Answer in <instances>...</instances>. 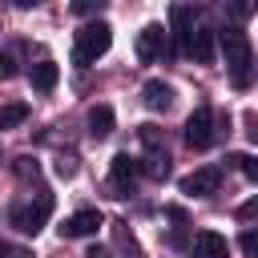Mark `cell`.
<instances>
[{
  "label": "cell",
  "mask_w": 258,
  "mask_h": 258,
  "mask_svg": "<svg viewBox=\"0 0 258 258\" xmlns=\"http://www.w3.org/2000/svg\"><path fill=\"white\" fill-rule=\"evenodd\" d=\"M218 40H222V56L230 64L234 85L238 89H250V81H254V48H250V36L242 28H226V32H218Z\"/></svg>",
  "instance_id": "obj_1"
},
{
  "label": "cell",
  "mask_w": 258,
  "mask_h": 258,
  "mask_svg": "<svg viewBox=\"0 0 258 258\" xmlns=\"http://www.w3.org/2000/svg\"><path fill=\"white\" fill-rule=\"evenodd\" d=\"M113 44V28L105 20H93L85 28H77V40H73V64H93L97 56H105Z\"/></svg>",
  "instance_id": "obj_2"
},
{
  "label": "cell",
  "mask_w": 258,
  "mask_h": 258,
  "mask_svg": "<svg viewBox=\"0 0 258 258\" xmlns=\"http://www.w3.org/2000/svg\"><path fill=\"white\" fill-rule=\"evenodd\" d=\"M48 214H52V194L40 189L36 202H16V206L8 210V222H12L20 234H40L44 222H48Z\"/></svg>",
  "instance_id": "obj_3"
},
{
  "label": "cell",
  "mask_w": 258,
  "mask_h": 258,
  "mask_svg": "<svg viewBox=\"0 0 258 258\" xmlns=\"http://www.w3.org/2000/svg\"><path fill=\"white\" fill-rule=\"evenodd\" d=\"M185 145L189 149H210L214 145V109L210 105H198L185 121Z\"/></svg>",
  "instance_id": "obj_4"
},
{
  "label": "cell",
  "mask_w": 258,
  "mask_h": 258,
  "mask_svg": "<svg viewBox=\"0 0 258 258\" xmlns=\"http://www.w3.org/2000/svg\"><path fill=\"white\" fill-rule=\"evenodd\" d=\"M137 157H129V153H117L113 157V165H109V185L117 189V198H125V194H133V185H137Z\"/></svg>",
  "instance_id": "obj_5"
},
{
  "label": "cell",
  "mask_w": 258,
  "mask_h": 258,
  "mask_svg": "<svg viewBox=\"0 0 258 258\" xmlns=\"http://www.w3.org/2000/svg\"><path fill=\"white\" fill-rule=\"evenodd\" d=\"M218 185H222V169L218 165H202L189 177H181V194H189V198H210V194H218Z\"/></svg>",
  "instance_id": "obj_6"
},
{
  "label": "cell",
  "mask_w": 258,
  "mask_h": 258,
  "mask_svg": "<svg viewBox=\"0 0 258 258\" xmlns=\"http://www.w3.org/2000/svg\"><path fill=\"white\" fill-rule=\"evenodd\" d=\"M161 52H165V28L161 24H145L137 32V60L141 64H153Z\"/></svg>",
  "instance_id": "obj_7"
},
{
  "label": "cell",
  "mask_w": 258,
  "mask_h": 258,
  "mask_svg": "<svg viewBox=\"0 0 258 258\" xmlns=\"http://www.w3.org/2000/svg\"><path fill=\"white\" fill-rule=\"evenodd\" d=\"M101 230V210H77L60 222V238H89Z\"/></svg>",
  "instance_id": "obj_8"
},
{
  "label": "cell",
  "mask_w": 258,
  "mask_h": 258,
  "mask_svg": "<svg viewBox=\"0 0 258 258\" xmlns=\"http://www.w3.org/2000/svg\"><path fill=\"white\" fill-rule=\"evenodd\" d=\"M194 258H230V242L218 230H198L194 234Z\"/></svg>",
  "instance_id": "obj_9"
},
{
  "label": "cell",
  "mask_w": 258,
  "mask_h": 258,
  "mask_svg": "<svg viewBox=\"0 0 258 258\" xmlns=\"http://www.w3.org/2000/svg\"><path fill=\"white\" fill-rule=\"evenodd\" d=\"M185 52H189L198 64H214V56H218L214 32H210V28H194V32L185 36Z\"/></svg>",
  "instance_id": "obj_10"
},
{
  "label": "cell",
  "mask_w": 258,
  "mask_h": 258,
  "mask_svg": "<svg viewBox=\"0 0 258 258\" xmlns=\"http://www.w3.org/2000/svg\"><path fill=\"white\" fill-rule=\"evenodd\" d=\"M141 101H145V109H153V113H165V109L173 105V89H169L165 81H145V89H141Z\"/></svg>",
  "instance_id": "obj_11"
},
{
  "label": "cell",
  "mask_w": 258,
  "mask_h": 258,
  "mask_svg": "<svg viewBox=\"0 0 258 258\" xmlns=\"http://www.w3.org/2000/svg\"><path fill=\"white\" fill-rule=\"evenodd\" d=\"M28 81H32V89H36V93H52V89H56V81H60V69H56L52 60H36V64L28 69Z\"/></svg>",
  "instance_id": "obj_12"
},
{
  "label": "cell",
  "mask_w": 258,
  "mask_h": 258,
  "mask_svg": "<svg viewBox=\"0 0 258 258\" xmlns=\"http://www.w3.org/2000/svg\"><path fill=\"white\" fill-rule=\"evenodd\" d=\"M169 24H173L177 48H185V36L194 32V8H189V4H173V8H169Z\"/></svg>",
  "instance_id": "obj_13"
},
{
  "label": "cell",
  "mask_w": 258,
  "mask_h": 258,
  "mask_svg": "<svg viewBox=\"0 0 258 258\" xmlns=\"http://www.w3.org/2000/svg\"><path fill=\"white\" fill-rule=\"evenodd\" d=\"M89 133H93L97 141H105V137L113 133V109H109V105H93V109H89Z\"/></svg>",
  "instance_id": "obj_14"
},
{
  "label": "cell",
  "mask_w": 258,
  "mask_h": 258,
  "mask_svg": "<svg viewBox=\"0 0 258 258\" xmlns=\"http://www.w3.org/2000/svg\"><path fill=\"white\" fill-rule=\"evenodd\" d=\"M137 169H141L145 177H153V181H165V177H169V157H165V149H161V153L149 149V157H141Z\"/></svg>",
  "instance_id": "obj_15"
},
{
  "label": "cell",
  "mask_w": 258,
  "mask_h": 258,
  "mask_svg": "<svg viewBox=\"0 0 258 258\" xmlns=\"http://www.w3.org/2000/svg\"><path fill=\"white\" fill-rule=\"evenodd\" d=\"M20 121H28V105L24 101H12V105L0 109V129H16Z\"/></svg>",
  "instance_id": "obj_16"
},
{
  "label": "cell",
  "mask_w": 258,
  "mask_h": 258,
  "mask_svg": "<svg viewBox=\"0 0 258 258\" xmlns=\"http://www.w3.org/2000/svg\"><path fill=\"white\" fill-rule=\"evenodd\" d=\"M12 173H16L20 181H36V177H40V165H36V157H28V153H24V157H16V161H12Z\"/></svg>",
  "instance_id": "obj_17"
},
{
  "label": "cell",
  "mask_w": 258,
  "mask_h": 258,
  "mask_svg": "<svg viewBox=\"0 0 258 258\" xmlns=\"http://www.w3.org/2000/svg\"><path fill=\"white\" fill-rule=\"evenodd\" d=\"M226 161H230V165H238V169H242L250 181H258V165H254V157H250V153H230Z\"/></svg>",
  "instance_id": "obj_18"
},
{
  "label": "cell",
  "mask_w": 258,
  "mask_h": 258,
  "mask_svg": "<svg viewBox=\"0 0 258 258\" xmlns=\"http://www.w3.org/2000/svg\"><path fill=\"white\" fill-rule=\"evenodd\" d=\"M101 8H105V0H77V4H73L77 16H97Z\"/></svg>",
  "instance_id": "obj_19"
},
{
  "label": "cell",
  "mask_w": 258,
  "mask_h": 258,
  "mask_svg": "<svg viewBox=\"0 0 258 258\" xmlns=\"http://www.w3.org/2000/svg\"><path fill=\"white\" fill-rule=\"evenodd\" d=\"M52 169H56V177H64V181H69V177L77 173V157H56V165H52Z\"/></svg>",
  "instance_id": "obj_20"
},
{
  "label": "cell",
  "mask_w": 258,
  "mask_h": 258,
  "mask_svg": "<svg viewBox=\"0 0 258 258\" xmlns=\"http://www.w3.org/2000/svg\"><path fill=\"white\" fill-rule=\"evenodd\" d=\"M0 258H32V250H24V246H12V242H0Z\"/></svg>",
  "instance_id": "obj_21"
},
{
  "label": "cell",
  "mask_w": 258,
  "mask_h": 258,
  "mask_svg": "<svg viewBox=\"0 0 258 258\" xmlns=\"http://www.w3.org/2000/svg\"><path fill=\"white\" fill-rule=\"evenodd\" d=\"M16 77V60H12V52H4L0 56V81H12Z\"/></svg>",
  "instance_id": "obj_22"
},
{
  "label": "cell",
  "mask_w": 258,
  "mask_h": 258,
  "mask_svg": "<svg viewBox=\"0 0 258 258\" xmlns=\"http://www.w3.org/2000/svg\"><path fill=\"white\" fill-rule=\"evenodd\" d=\"M238 246H242V254H254V250H258V234H254V230H246Z\"/></svg>",
  "instance_id": "obj_23"
},
{
  "label": "cell",
  "mask_w": 258,
  "mask_h": 258,
  "mask_svg": "<svg viewBox=\"0 0 258 258\" xmlns=\"http://www.w3.org/2000/svg\"><path fill=\"white\" fill-rule=\"evenodd\" d=\"M254 210H258V202H246V206L238 210V218H254Z\"/></svg>",
  "instance_id": "obj_24"
},
{
  "label": "cell",
  "mask_w": 258,
  "mask_h": 258,
  "mask_svg": "<svg viewBox=\"0 0 258 258\" xmlns=\"http://www.w3.org/2000/svg\"><path fill=\"white\" fill-rule=\"evenodd\" d=\"M85 258H113V254H109V250H105V246H93V250H89V254H85Z\"/></svg>",
  "instance_id": "obj_25"
}]
</instances>
